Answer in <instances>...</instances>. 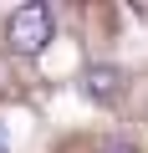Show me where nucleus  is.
Returning a JSON list of instances; mask_svg holds the SVG:
<instances>
[{
    "label": "nucleus",
    "mask_w": 148,
    "mask_h": 153,
    "mask_svg": "<svg viewBox=\"0 0 148 153\" xmlns=\"http://www.w3.org/2000/svg\"><path fill=\"white\" fill-rule=\"evenodd\" d=\"M112 153H133V148H112Z\"/></svg>",
    "instance_id": "7ed1b4c3"
},
{
    "label": "nucleus",
    "mask_w": 148,
    "mask_h": 153,
    "mask_svg": "<svg viewBox=\"0 0 148 153\" xmlns=\"http://www.w3.org/2000/svg\"><path fill=\"white\" fill-rule=\"evenodd\" d=\"M5 41H10L16 56H41L46 41H51V5H46V0L16 5L10 10V26H5Z\"/></svg>",
    "instance_id": "f257e3e1"
},
{
    "label": "nucleus",
    "mask_w": 148,
    "mask_h": 153,
    "mask_svg": "<svg viewBox=\"0 0 148 153\" xmlns=\"http://www.w3.org/2000/svg\"><path fill=\"white\" fill-rule=\"evenodd\" d=\"M82 92H87L97 107H112V102L128 92V82H123V71H118V66H92V71H87V82H82Z\"/></svg>",
    "instance_id": "f03ea898"
}]
</instances>
